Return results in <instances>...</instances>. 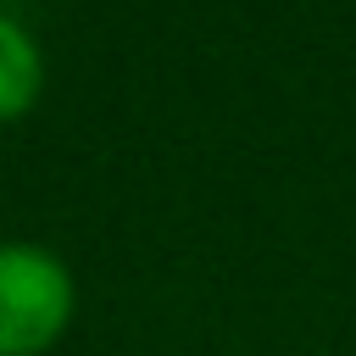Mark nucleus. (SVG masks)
Returning a JSON list of instances; mask_svg holds the SVG:
<instances>
[{
  "label": "nucleus",
  "instance_id": "f03ea898",
  "mask_svg": "<svg viewBox=\"0 0 356 356\" xmlns=\"http://www.w3.org/2000/svg\"><path fill=\"white\" fill-rule=\"evenodd\" d=\"M39 89H44V56H39V44H33V33L17 17L0 11V122L33 111Z\"/></svg>",
  "mask_w": 356,
  "mask_h": 356
},
{
  "label": "nucleus",
  "instance_id": "f257e3e1",
  "mask_svg": "<svg viewBox=\"0 0 356 356\" xmlns=\"http://www.w3.org/2000/svg\"><path fill=\"white\" fill-rule=\"evenodd\" d=\"M78 306L72 267L33 245V239H0V356H39L50 350Z\"/></svg>",
  "mask_w": 356,
  "mask_h": 356
}]
</instances>
